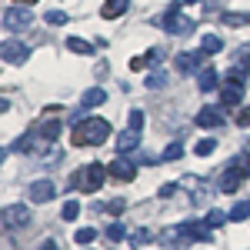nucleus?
Returning <instances> with one entry per match:
<instances>
[{
    "instance_id": "nucleus-27",
    "label": "nucleus",
    "mask_w": 250,
    "mask_h": 250,
    "mask_svg": "<svg viewBox=\"0 0 250 250\" xmlns=\"http://www.w3.org/2000/svg\"><path fill=\"white\" fill-rule=\"evenodd\" d=\"M224 23H227V27H247L250 14H224Z\"/></svg>"
},
{
    "instance_id": "nucleus-24",
    "label": "nucleus",
    "mask_w": 250,
    "mask_h": 250,
    "mask_svg": "<svg viewBox=\"0 0 250 250\" xmlns=\"http://www.w3.org/2000/svg\"><path fill=\"white\" fill-rule=\"evenodd\" d=\"M150 240H154V233H150V230H134V233H130V247H147Z\"/></svg>"
},
{
    "instance_id": "nucleus-40",
    "label": "nucleus",
    "mask_w": 250,
    "mask_h": 250,
    "mask_svg": "<svg viewBox=\"0 0 250 250\" xmlns=\"http://www.w3.org/2000/svg\"><path fill=\"white\" fill-rule=\"evenodd\" d=\"M40 250H60V247H57V240H43V244H40Z\"/></svg>"
},
{
    "instance_id": "nucleus-33",
    "label": "nucleus",
    "mask_w": 250,
    "mask_h": 250,
    "mask_svg": "<svg viewBox=\"0 0 250 250\" xmlns=\"http://www.w3.org/2000/svg\"><path fill=\"white\" fill-rule=\"evenodd\" d=\"M127 124H130V130H140V127H144V110H130Z\"/></svg>"
},
{
    "instance_id": "nucleus-14",
    "label": "nucleus",
    "mask_w": 250,
    "mask_h": 250,
    "mask_svg": "<svg viewBox=\"0 0 250 250\" xmlns=\"http://www.w3.org/2000/svg\"><path fill=\"white\" fill-rule=\"evenodd\" d=\"M127 7H130V0H104L100 17H104V20H117L120 14H127Z\"/></svg>"
},
{
    "instance_id": "nucleus-26",
    "label": "nucleus",
    "mask_w": 250,
    "mask_h": 250,
    "mask_svg": "<svg viewBox=\"0 0 250 250\" xmlns=\"http://www.w3.org/2000/svg\"><path fill=\"white\" fill-rule=\"evenodd\" d=\"M193 150H197V157H207V154H213V150H217V140L204 137V140H197V147H193Z\"/></svg>"
},
{
    "instance_id": "nucleus-1",
    "label": "nucleus",
    "mask_w": 250,
    "mask_h": 250,
    "mask_svg": "<svg viewBox=\"0 0 250 250\" xmlns=\"http://www.w3.org/2000/svg\"><path fill=\"white\" fill-rule=\"evenodd\" d=\"M70 140H74V147H100V144L110 140V124L104 117H87V120L74 124Z\"/></svg>"
},
{
    "instance_id": "nucleus-20",
    "label": "nucleus",
    "mask_w": 250,
    "mask_h": 250,
    "mask_svg": "<svg viewBox=\"0 0 250 250\" xmlns=\"http://www.w3.org/2000/svg\"><path fill=\"white\" fill-rule=\"evenodd\" d=\"M77 217H80V204H77V200H67V204L60 207V220H67V224H74Z\"/></svg>"
},
{
    "instance_id": "nucleus-7",
    "label": "nucleus",
    "mask_w": 250,
    "mask_h": 250,
    "mask_svg": "<svg viewBox=\"0 0 250 250\" xmlns=\"http://www.w3.org/2000/svg\"><path fill=\"white\" fill-rule=\"evenodd\" d=\"M0 57H3V63H14V67H20V63H27L30 50H27L20 40H3V47H0Z\"/></svg>"
},
{
    "instance_id": "nucleus-15",
    "label": "nucleus",
    "mask_w": 250,
    "mask_h": 250,
    "mask_svg": "<svg viewBox=\"0 0 250 250\" xmlns=\"http://www.w3.org/2000/svg\"><path fill=\"white\" fill-rule=\"evenodd\" d=\"M240 180H247V177H244V173L230 164V170H224V177H220V190H224V193H233L237 187H240Z\"/></svg>"
},
{
    "instance_id": "nucleus-13",
    "label": "nucleus",
    "mask_w": 250,
    "mask_h": 250,
    "mask_svg": "<svg viewBox=\"0 0 250 250\" xmlns=\"http://www.w3.org/2000/svg\"><path fill=\"white\" fill-rule=\"evenodd\" d=\"M117 154H130L140 147V130H124V134H117Z\"/></svg>"
},
{
    "instance_id": "nucleus-41",
    "label": "nucleus",
    "mask_w": 250,
    "mask_h": 250,
    "mask_svg": "<svg viewBox=\"0 0 250 250\" xmlns=\"http://www.w3.org/2000/svg\"><path fill=\"white\" fill-rule=\"evenodd\" d=\"M14 3H20V7H30V3H37V0H14Z\"/></svg>"
},
{
    "instance_id": "nucleus-6",
    "label": "nucleus",
    "mask_w": 250,
    "mask_h": 250,
    "mask_svg": "<svg viewBox=\"0 0 250 250\" xmlns=\"http://www.w3.org/2000/svg\"><path fill=\"white\" fill-rule=\"evenodd\" d=\"M244 70H233L230 77H227V87L220 90V100H224V107H237L240 100H244Z\"/></svg>"
},
{
    "instance_id": "nucleus-29",
    "label": "nucleus",
    "mask_w": 250,
    "mask_h": 250,
    "mask_svg": "<svg viewBox=\"0 0 250 250\" xmlns=\"http://www.w3.org/2000/svg\"><path fill=\"white\" fill-rule=\"evenodd\" d=\"M167 83V74L164 70H154V74H147V87H154V90H160Z\"/></svg>"
},
{
    "instance_id": "nucleus-23",
    "label": "nucleus",
    "mask_w": 250,
    "mask_h": 250,
    "mask_svg": "<svg viewBox=\"0 0 250 250\" xmlns=\"http://www.w3.org/2000/svg\"><path fill=\"white\" fill-rule=\"evenodd\" d=\"M237 70L250 74V43H244V47L237 50Z\"/></svg>"
},
{
    "instance_id": "nucleus-16",
    "label": "nucleus",
    "mask_w": 250,
    "mask_h": 250,
    "mask_svg": "<svg viewBox=\"0 0 250 250\" xmlns=\"http://www.w3.org/2000/svg\"><path fill=\"white\" fill-rule=\"evenodd\" d=\"M197 87H200L204 94H210V90H217V70H213V67H204V70L197 74Z\"/></svg>"
},
{
    "instance_id": "nucleus-39",
    "label": "nucleus",
    "mask_w": 250,
    "mask_h": 250,
    "mask_svg": "<svg viewBox=\"0 0 250 250\" xmlns=\"http://www.w3.org/2000/svg\"><path fill=\"white\" fill-rule=\"evenodd\" d=\"M173 190H177L173 184H164V187H160V197H173Z\"/></svg>"
},
{
    "instance_id": "nucleus-19",
    "label": "nucleus",
    "mask_w": 250,
    "mask_h": 250,
    "mask_svg": "<svg viewBox=\"0 0 250 250\" xmlns=\"http://www.w3.org/2000/svg\"><path fill=\"white\" fill-rule=\"evenodd\" d=\"M220 47H224V43H220V37H217V34H207V37H200V50H204L207 57L220 54Z\"/></svg>"
},
{
    "instance_id": "nucleus-28",
    "label": "nucleus",
    "mask_w": 250,
    "mask_h": 250,
    "mask_svg": "<svg viewBox=\"0 0 250 250\" xmlns=\"http://www.w3.org/2000/svg\"><path fill=\"white\" fill-rule=\"evenodd\" d=\"M247 217H250V200L237 204V207L230 210V220H237V224H240V220H247Z\"/></svg>"
},
{
    "instance_id": "nucleus-35",
    "label": "nucleus",
    "mask_w": 250,
    "mask_h": 250,
    "mask_svg": "<svg viewBox=\"0 0 250 250\" xmlns=\"http://www.w3.org/2000/svg\"><path fill=\"white\" fill-rule=\"evenodd\" d=\"M124 207H127V200H124V197H117V200H110L104 210H107V213H124Z\"/></svg>"
},
{
    "instance_id": "nucleus-2",
    "label": "nucleus",
    "mask_w": 250,
    "mask_h": 250,
    "mask_svg": "<svg viewBox=\"0 0 250 250\" xmlns=\"http://www.w3.org/2000/svg\"><path fill=\"white\" fill-rule=\"evenodd\" d=\"M107 167H100V164H83L74 177H70V187L80 193H97L100 187H104V180H107Z\"/></svg>"
},
{
    "instance_id": "nucleus-10",
    "label": "nucleus",
    "mask_w": 250,
    "mask_h": 250,
    "mask_svg": "<svg viewBox=\"0 0 250 250\" xmlns=\"http://www.w3.org/2000/svg\"><path fill=\"white\" fill-rule=\"evenodd\" d=\"M224 110L220 107H200L197 110V127H207V130H217V127H224Z\"/></svg>"
},
{
    "instance_id": "nucleus-3",
    "label": "nucleus",
    "mask_w": 250,
    "mask_h": 250,
    "mask_svg": "<svg viewBox=\"0 0 250 250\" xmlns=\"http://www.w3.org/2000/svg\"><path fill=\"white\" fill-rule=\"evenodd\" d=\"M164 237H167V244H173V240H177V244H197V240H200V244H210V230L200 227L197 220H187V224H180V227L167 230Z\"/></svg>"
},
{
    "instance_id": "nucleus-9",
    "label": "nucleus",
    "mask_w": 250,
    "mask_h": 250,
    "mask_svg": "<svg viewBox=\"0 0 250 250\" xmlns=\"http://www.w3.org/2000/svg\"><path fill=\"white\" fill-rule=\"evenodd\" d=\"M30 224V210L23 207V204H10L7 210H3V227L7 230H14V227H27Z\"/></svg>"
},
{
    "instance_id": "nucleus-4",
    "label": "nucleus",
    "mask_w": 250,
    "mask_h": 250,
    "mask_svg": "<svg viewBox=\"0 0 250 250\" xmlns=\"http://www.w3.org/2000/svg\"><path fill=\"white\" fill-rule=\"evenodd\" d=\"M180 7H184V0H177V3H170L167 7V14H164V30H170V34H177V37H184V34H190L193 30V20L190 17H184L180 14Z\"/></svg>"
},
{
    "instance_id": "nucleus-18",
    "label": "nucleus",
    "mask_w": 250,
    "mask_h": 250,
    "mask_svg": "<svg viewBox=\"0 0 250 250\" xmlns=\"http://www.w3.org/2000/svg\"><path fill=\"white\" fill-rule=\"evenodd\" d=\"M67 50H74L80 57H90L94 54V43H87V40H80V37H67Z\"/></svg>"
},
{
    "instance_id": "nucleus-30",
    "label": "nucleus",
    "mask_w": 250,
    "mask_h": 250,
    "mask_svg": "<svg viewBox=\"0 0 250 250\" xmlns=\"http://www.w3.org/2000/svg\"><path fill=\"white\" fill-rule=\"evenodd\" d=\"M107 237H110L114 244H120V240H127V230H124V224H110V227H107Z\"/></svg>"
},
{
    "instance_id": "nucleus-42",
    "label": "nucleus",
    "mask_w": 250,
    "mask_h": 250,
    "mask_svg": "<svg viewBox=\"0 0 250 250\" xmlns=\"http://www.w3.org/2000/svg\"><path fill=\"white\" fill-rule=\"evenodd\" d=\"M184 3H200V0H184Z\"/></svg>"
},
{
    "instance_id": "nucleus-31",
    "label": "nucleus",
    "mask_w": 250,
    "mask_h": 250,
    "mask_svg": "<svg viewBox=\"0 0 250 250\" xmlns=\"http://www.w3.org/2000/svg\"><path fill=\"white\" fill-rule=\"evenodd\" d=\"M180 154H184V147H180V144H170V147L160 154V164H164V160H180Z\"/></svg>"
},
{
    "instance_id": "nucleus-12",
    "label": "nucleus",
    "mask_w": 250,
    "mask_h": 250,
    "mask_svg": "<svg viewBox=\"0 0 250 250\" xmlns=\"http://www.w3.org/2000/svg\"><path fill=\"white\" fill-rule=\"evenodd\" d=\"M200 57H207V54H204V50H190V54H180V57H177V70H180V74H193V70L200 74Z\"/></svg>"
},
{
    "instance_id": "nucleus-32",
    "label": "nucleus",
    "mask_w": 250,
    "mask_h": 250,
    "mask_svg": "<svg viewBox=\"0 0 250 250\" xmlns=\"http://www.w3.org/2000/svg\"><path fill=\"white\" fill-rule=\"evenodd\" d=\"M43 20H47V23H54V27H60V23H67V14H63V10H47Z\"/></svg>"
},
{
    "instance_id": "nucleus-36",
    "label": "nucleus",
    "mask_w": 250,
    "mask_h": 250,
    "mask_svg": "<svg viewBox=\"0 0 250 250\" xmlns=\"http://www.w3.org/2000/svg\"><path fill=\"white\" fill-rule=\"evenodd\" d=\"M160 60H164V50L150 47V50H147V63H160Z\"/></svg>"
},
{
    "instance_id": "nucleus-21",
    "label": "nucleus",
    "mask_w": 250,
    "mask_h": 250,
    "mask_svg": "<svg viewBox=\"0 0 250 250\" xmlns=\"http://www.w3.org/2000/svg\"><path fill=\"white\" fill-rule=\"evenodd\" d=\"M227 217H230V213H224V210H210L207 217H204V227H207V230H217L220 224H227Z\"/></svg>"
},
{
    "instance_id": "nucleus-11",
    "label": "nucleus",
    "mask_w": 250,
    "mask_h": 250,
    "mask_svg": "<svg viewBox=\"0 0 250 250\" xmlns=\"http://www.w3.org/2000/svg\"><path fill=\"white\" fill-rule=\"evenodd\" d=\"M27 193H30L34 204H47V200L57 197V187H54V180H34V184L27 187Z\"/></svg>"
},
{
    "instance_id": "nucleus-5",
    "label": "nucleus",
    "mask_w": 250,
    "mask_h": 250,
    "mask_svg": "<svg viewBox=\"0 0 250 250\" xmlns=\"http://www.w3.org/2000/svg\"><path fill=\"white\" fill-rule=\"evenodd\" d=\"M30 23H34V14H30V7L10 3V7L3 10V27H7V30H23V27H30Z\"/></svg>"
},
{
    "instance_id": "nucleus-8",
    "label": "nucleus",
    "mask_w": 250,
    "mask_h": 250,
    "mask_svg": "<svg viewBox=\"0 0 250 250\" xmlns=\"http://www.w3.org/2000/svg\"><path fill=\"white\" fill-rule=\"evenodd\" d=\"M107 170H110V177L124 180V184H130V180L137 177V164H134V160H127L124 154H117V160H110V167H107Z\"/></svg>"
},
{
    "instance_id": "nucleus-22",
    "label": "nucleus",
    "mask_w": 250,
    "mask_h": 250,
    "mask_svg": "<svg viewBox=\"0 0 250 250\" xmlns=\"http://www.w3.org/2000/svg\"><path fill=\"white\" fill-rule=\"evenodd\" d=\"M74 240H77L80 247H90V244L97 240V230H94V227H80V230L74 233Z\"/></svg>"
},
{
    "instance_id": "nucleus-37",
    "label": "nucleus",
    "mask_w": 250,
    "mask_h": 250,
    "mask_svg": "<svg viewBox=\"0 0 250 250\" xmlns=\"http://www.w3.org/2000/svg\"><path fill=\"white\" fill-rule=\"evenodd\" d=\"M237 124H240V127H250V107H244V110L237 114Z\"/></svg>"
},
{
    "instance_id": "nucleus-25",
    "label": "nucleus",
    "mask_w": 250,
    "mask_h": 250,
    "mask_svg": "<svg viewBox=\"0 0 250 250\" xmlns=\"http://www.w3.org/2000/svg\"><path fill=\"white\" fill-rule=\"evenodd\" d=\"M37 134L43 137V140H57V134H60V120H50V124H43Z\"/></svg>"
},
{
    "instance_id": "nucleus-38",
    "label": "nucleus",
    "mask_w": 250,
    "mask_h": 250,
    "mask_svg": "<svg viewBox=\"0 0 250 250\" xmlns=\"http://www.w3.org/2000/svg\"><path fill=\"white\" fill-rule=\"evenodd\" d=\"M147 67V57H134L130 60V70H144Z\"/></svg>"
},
{
    "instance_id": "nucleus-17",
    "label": "nucleus",
    "mask_w": 250,
    "mask_h": 250,
    "mask_svg": "<svg viewBox=\"0 0 250 250\" xmlns=\"http://www.w3.org/2000/svg\"><path fill=\"white\" fill-rule=\"evenodd\" d=\"M104 100H107V94H104V87H90V90L83 94V100H80V107H87V110H90V107H97V104H104Z\"/></svg>"
},
{
    "instance_id": "nucleus-34",
    "label": "nucleus",
    "mask_w": 250,
    "mask_h": 250,
    "mask_svg": "<svg viewBox=\"0 0 250 250\" xmlns=\"http://www.w3.org/2000/svg\"><path fill=\"white\" fill-rule=\"evenodd\" d=\"M233 167H237V170L244 173V177H250V154H244V157H237V160H233Z\"/></svg>"
}]
</instances>
